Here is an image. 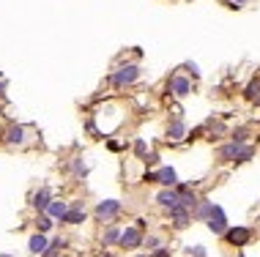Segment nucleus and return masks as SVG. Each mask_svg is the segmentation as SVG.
<instances>
[{
	"label": "nucleus",
	"mask_w": 260,
	"mask_h": 257,
	"mask_svg": "<svg viewBox=\"0 0 260 257\" xmlns=\"http://www.w3.org/2000/svg\"><path fill=\"white\" fill-rule=\"evenodd\" d=\"M110 85L112 88H126V85H135L140 80V66L137 63H121L110 71Z\"/></svg>",
	"instance_id": "nucleus-1"
},
{
	"label": "nucleus",
	"mask_w": 260,
	"mask_h": 257,
	"mask_svg": "<svg viewBox=\"0 0 260 257\" xmlns=\"http://www.w3.org/2000/svg\"><path fill=\"white\" fill-rule=\"evenodd\" d=\"M224 241H228L230 246H236V249H244L252 241V230L249 227H244V225H236V227H228V233H224Z\"/></svg>",
	"instance_id": "nucleus-2"
},
{
	"label": "nucleus",
	"mask_w": 260,
	"mask_h": 257,
	"mask_svg": "<svg viewBox=\"0 0 260 257\" xmlns=\"http://www.w3.org/2000/svg\"><path fill=\"white\" fill-rule=\"evenodd\" d=\"M123 211V203L121 200H102V203H96V219L99 222H112L118 216V213Z\"/></svg>",
	"instance_id": "nucleus-3"
},
{
	"label": "nucleus",
	"mask_w": 260,
	"mask_h": 257,
	"mask_svg": "<svg viewBox=\"0 0 260 257\" xmlns=\"http://www.w3.org/2000/svg\"><path fill=\"white\" fill-rule=\"evenodd\" d=\"M143 244H145V235H143V230H140L137 225L121 230V241H118V246H123V249H129V252H135V249H140Z\"/></svg>",
	"instance_id": "nucleus-4"
},
{
	"label": "nucleus",
	"mask_w": 260,
	"mask_h": 257,
	"mask_svg": "<svg viewBox=\"0 0 260 257\" xmlns=\"http://www.w3.org/2000/svg\"><path fill=\"white\" fill-rule=\"evenodd\" d=\"M206 227H208L214 235H224V233H228L230 225H228V213H224L222 205H214V213L206 219Z\"/></svg>",
	"instance_id": "nucleus-5"
},
{
	"label": "nucleus",
	"mask_w": 260,
	"mask_h": 257,
	"mask_svg": "<svg viewBox=\"0 0 260 257\" xmlns=\"http://www.w3.org/2000/svg\"><path fill=\"white\" fill-rule=\"evenodd\" d=\"M167 216H170V225L175 227V230H184V227L192 225V211L184 205H173V208H167Z\"/></svg>",
	"instance_id": "nucleus-6"
},
{
	"label": "nucleus",
	"mask_w": 260,
	"mask_h": 257,
	"mask_svg": "<svg viewBox=\"0 0 260 257\" xmlns=\"http://www.w3.org/2000/svg\"><path fill=\"white\" fill-rule=\"evenodd\" d=\"M167 93H173L175 99H184V96L192 93V80L184 77V74H173L170 82H167Z\"/></svg>",
	"instance_id": "nucleus-7"
},
{
	"label": "nucleus",
	"mask_w": 260,
	"mask_h": 257,
	"mask_svg": "<svg viewBox=\"0 0 260 257\" xmlns=\"http://www.w3.org/2000/svg\"><path fill=\"white\" fill-rule=\"evenodd\" d=\"M82 222H85V205H82V200H72L60 225H82Z\"/></svg>",
	"instance_id": "nucleus-8"
},
{
	"label": "nucleus",
	"mask_w": 260,
	"mask_h": 257,
	"mask_svg": "<svg viewBox=\"0 0 260 257\" xmlns=\"http://www.w3.org/2000/svg\"><path fill=\"white\" fill-rule=\"evenodd\" d=\"M52 200H55V197H52V189H47V186H44V189H39V192L30 197V205L36 208L39 213H44L47 208H50V203H52Z\"/></svg>",
	"instance_id": "nucleus-9"
},
{
	"label": "nucleus",
	"mask_w": 260,
	"mask_h": 257,
	"mask_svg": "<svg viewBox=\"0 0 260 257\" xmlns=\"http://www.w3.org/2000/svg\"><path fill=\"white\" fill-rule=\"evenodd\" d=\"M3 140L9 142V145H25V126H19V123H11L9 129L3 131Z\"/></svg>",
	"instance_id": "nucleus-10"
},
{
	"label": "nucleus",
	"mask_w": 260,
	"mask_h": 257,
	"mask_svg": "<svg viewBox=\"0 0 260 257\" xmlns=\"http://www.w3.org/2000/svg\"><path fill=\"white\" fill-rule=\"evenodd\" d=\"M156 205H161V208L178 205V189H175V186H165V189L156 194Z\"/></svg>",
	"instance_id": "nucleus-11"
},
{
	"label": "nucleus",
	"mask_w": 260,
	"mask_h": 257,
	"mask_svg": "<svg viewBox=\"0 0 260 257\" xmlns=\"http://www.w3.org/2000/svg\"><path fill=\"white\" fill-rule=\"evenodd\" d=\"M50 246V241H47V233H39L30 235V241H27V252L30 254H44V249Z\"/></svg>",
	"instance_id": "nucleus-12"
},
{
	"label": "nucleus",
	"mask_w": 260,
	"mask_h": 257,
	"mask_svg": "<svg viewBox=\"0 0 260 257\" xmlns=\"http://www.w3.org/2000/svg\"><path fill=\"white\" fill-rule=\"evenodd\" d=\"M167 140L170 142H181V140H186V123L181 121H173L170 126H167Z\"/></svg>",
	"instance_id": "nucleus-13"
},
{
	"label": "nucleus",
	"mask_w": 260,
	"mask_h": 257,
	"mask_svg": "<svg viewBox=\"0 0 260 257\" xmlns=\"http://www.w3.org/2000/svg\"><path fill=\"white\" fill-rule=\"evenodd\" d=\"M238 148H241V142L238 140H230V142H224L219 151H216V156L222 159V162H236V156H238Z\"/></svg>",
	"instance_id": "nucleus-14"
},
{
	"label": "nucleus",
	"mask_w": 260,
	"mask_h": 257,
	"mask_svg": "<svg viewBox=\"0 0 260 257\" xmlns=\"http://www.w3.org/2000/svg\"><path fill=\"white\" fill-rule=\"evenodd\" d=\"M156 183L159 186H175L178 183V175H175L173 167H159L156 170Z\"/></svg>",
	"instance_id": "nucleus-15"
},
{
	"label": "nucleus",
	"mask_w": 260,
	"mask_h": 257,
	"mask_svg": "<svg viewBox=\"0 0 260 257\" xmlns=\"http://www.w3.org/2000/svg\"><path fill=\"white\" fill-rule=\"evenodd\" d=\"M214 205L216 203H211V200H200L198 205H194V211H192V216L198 219V222H206L211 213H214Z\"/></svg>",
	"instance_id": "nucleus-16"
},
{
	"label": "nucleus",
	"mask_w": 260,
	"mask_h": 257,
	"mask_svg": "<svg viewBox=\"0 0 260 257\" xmlns=\"http://www.w3.org/2000/svg\"><path fill=\"white\" fill-rule=\"evenodd\" d=\"M66 211H69V203H66V200H52L50 208H47L44 213H50V216H52L55 222H60L63 216H66Z\"/></svg>",
	"instance_id": "nucleus-17"
},
{
	"label": "nucleus",
	"mask_w": 260,
	"mask_h": 257,
	"mask_svg": "<svg viewBox=\"0 0 260 257\" xmlns=\"http://www.w3.org/2000/svg\"><path fill=\"white\" fill-rule=\"evenodd\" d=\"M66 244H69V241L63 238V235H58V238H52V241H50V246L44 249V254H41V257H58V254L63 252V246H66Z\"/></svg>",
	"instance_id": "nucleus-18"
},
{
	"label": "nucleus",
	"mask_w": 260,
	"mask_h": 257,
	"mask_svg": "<svg viewBox=\"0 0 260 257\" xmlns=\"http://www.w3.org/2000/svg\"><path fill=\"white\" fill-rule=\"evenodd\" d=\"M118 241H121V227L110 225V227H107V233L102 235V246H115Z\"/></svg>",
	"instance_id": "nucleus-19"
},
{
	"label": "nucleus",
	"mask_w": 260,
	"mask_h": 257,
	"mask_svg": "<svg viewBox=\"0 0 260 257\" xmlns=\"http://www.w3.org/2000/svg\"><path fill=\"white\" fill-rule=\"evenodd\" d=\"M52 216H50V213H39V216H36V230L39 233H50L52 230Z\"/></svg>",
	"instance_id": "nucleus-20"
},
{
	"label": "nucleus",
	"mask_w": 260,
	"mask_h": 257,
	"mask_svg": "<svg viewBox=\"0 0 260 257\" xmlns=\"http://www.w3.org/2000/svg\"><path fill=\"white\" fill-rule=\"evenodd\" d=\"M72 172H74V175H77V178H82V175H88V164H85V162H82V159H74V162H72Z\"/></svg>",
	"instance_id": "nucleus-21"
},
{
	"label": "nucleus",
	"mask_w": 260,
	"mask_h": 257,
	"mask_svg": "<svg viewBox=\"0 0 260 257\" xmlns=\"http://www.w3.org/2000/svg\"><path fill=\"white\" fill-rule=\"evenodd\" d=\"M244 96H247V99H257V96H260V82L252 80L247 85V90H244Z\"/></svg>",
	"instance_id": "nucleus-22"
},
{
	"label": "nucleus",
	"mask_w": 260,
	"mask_h": 257,
	"mask_svg": "<svg viewBox=\"0 0 260 257\" xmlns=\"http://www.w3.org/2000/svg\"><path fill=\"white\" fill-rule=\"evenodd\" d=\"M186 254H192V257H208L206 246H200V244H194V246H186Z\"/></svg>",
	"instance_id": "nucleus-23"
},
{
	"label": "nucleus",
	"mask_w": 260,
	"mask_h": 257,
	"mask_svg": "<svg viewBox=\"0 0 260 257\" xmlns=\"http://www.w3.org/2000/svg\"><path fill=\"white\" fill-rule=\"evenodd\" d=\"M252 0H222V6H228V9H244V6H249Z\"/></svg>",
	"instance_id": "nucleus-24"
},
{
	"label": "nucleus",
	"mask_w": 260,
	"mask_h": 257,
	"mask_svg": "<svg viewBox=\"0 0 260 257\" xmlns=\"http://www.w3.org/2000/svg\"><path fill=\"white\" fill-rule=\"evenodd\" d=\"M145 249H151V252H153V249H159L161 246V241L156 238V235H151V238H145V244H143Z\"/></svg>",
	"instance_id": "nucleus-25"
},
{
	"label": "nucleus",
	"mask_w": 260,
	"mask_h": 257,
	"mask_svg": "<svg viewBox=\"0 0 260 257\" xmlns=\"http://www.w3.org/2000/svg\"><path fill=\"white\" fill-rule=\"evenodd\" d=\"M135 154H137V156H143V159L148 156V148H145V140H137V142H135Z\"/></svg>",
	"instance_id": "nucleus-26"
},
{
	"label": "nucleus",
	"mask_w": 260,
	"mask_h": 257,
	"mask_svg": "<svg viewBox=\"0 0 260 257\" xmlns=\"http://www.w3.org/2000/svg\"><path fill=\"white\" fill-rule=\"evenodd\" d=\"M186 71L192 74V80H198V77H200V68H198V63H186Z\"/></svg>",
	"instance_id": "nucleus-27"
},
{
	"label": "nucleus",
	"mask_w": 260,
	"mask_h": 257,
	"mask_svg": "<svg viewBox=\"0 0 260 257\" xmlns=\"http://www.w3.org/2000/svg\"><path fill=\"white\" fill-rule=\"evenodd\" d=\"M151 257H170V249L159 246V249H153V254H151Z\"/></svg>",
	"instance_id": "nucleus-28"
},
{
	"label": "nucleus",
	"mask_w": 260,
	"mask_h": 257,
	"mask_svg": "<svg viewBox=\"0 0 260 257\" xmlns=\"http://www.w3.org/2000/svg\"><path fill=\"white\" fill-rule=\"evenodd\" d=\"M143 180H148V183H156V172H145Z\"/></svg>",
	"instance_id": "nucleus-29"
},
{
	"label": "nucleus",
	"mask_w": 260,
	"mask_h": 257,
	"mask_svg": "<svg viewBox=\"0 0 260 257\" xmlns=\"http://www.w3.org/2000/svg\"><path fill=\"white\" fill-rule=\"evenodd\" d=\"M107 148H110V151H121V142H115V140H110V142H107Z\"/></svg>",
	"instance_id": "nucleus-30"
},
{
	"label": "nucleus",
	"mask_w": 260,
	"mask_h": 257,
	"mask_svg": "<svg viewBox=\"0 0 260 257\" xmlns=\"http://www.w3.org/2000/svg\"><path fill=\"white\" fill-rule=\"evenodd\" d=\"M156 159H159L156 154H148V156H145V162H148V164H156Z\"/></svg>",
	"instance_id": "nucleus-31"
},
{
	"label": "nucleus",
	"mask_w": 260,
	"mask_h": 257,
	"mask_svg": "<svg viewBox=\"0 0 260 257\" xmlns=\"http://www.w3.org/2000/svg\"><path fill=\"white\" fill-rule=\"evenodd\" d=\"M3 93H6V82L0 80V99H3Z\"/></svg>",
	"instance_id": "nucleus-32"
},
{
	"label": "nucleus",
	"mask_w": 260,
	"mask_h": 257,
	"mask_svg": "<svg viewBox=\"0 0 260 257\" xmlns=\"http://www.w3.org/2000/svg\"><path fill=\"white\" fill-rule=\"evenodd\" d=\"M137 257H151V254H137Z\"/></svg>",
	"instance_id": "nucleus-33"
},
{
	"label": "nucleus",
	"mask_w": 260,
	"mask_h": 257,
	"mask_svg": "<svg viewBox=\"0 0 260 257\" xmlns=\"http://www.w3.org/2000/svg\"><path fill=\"white\" fill-rule=\"evenodd\" d=\"M0 257H14V254H0Z\"/></svg>",
	"instance_id": "nucleus-34"
},
{
	"label": "nucleus",
	"mask_w": 260,
	"mask_h": 257,
	"mask_svg": "<svg viewBox=\"0 0 260 257\" xmlns=\"http://www.w3.org/2000/svg\"><path fill=\"white\" fill-rule=\"evenodd\" d=\"M58 257H69V254H58Z\"/></svg>",
	"instance_id": "nucleus-35"
},
{
	"label": "nucleus",
	"mask_w": 260,
	"mask_h": 257,
	"mask_svg": "<svg viewBox=\"0 0 260 257\" xmlns=\"http://www.w3.org/2000/svg\"><path fill=\"white\" fill-rule=\"evenodd\" d=\"M238 257H244V254H238Z\"/></svg>",
	"instance_id": "nucleus-36"
},
{
	"label": "nucleus",
	"mask_w": 260,
	"mask_h": 257,
	"mask_svg": "<svg viewBox=\"0 0 260 257\" xmlns=\"http://www.w3.org/2000/svg\"><path fill=\"white\" fill-rule=\"evenodd\" d=\"M104 257H110V254H104Z\"/></svg>",
	"instance_id": "nucleus-37"
}]
</instances>
